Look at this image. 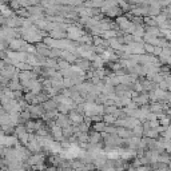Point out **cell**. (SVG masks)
Here are the masks:
<instances>
[{"label":"cell","mask_w":171,"mask_h":171,"mask_svg":"<svg viewBox=\"0 0 171 171\" xmlns=\"http://www.w3.org/2000/svg\"><path fill=\"white\" fill-rule=\"evenodd\" d=\"M146 50L150 51V52H154V48H153V47H150V46H146Z\"/></svg>","instance_id":"cell-2"},{"label":"cell","mask_w":171,"mask_h":171,"mask_svg":"<svg viewBox=\"0 0 171 171\" xmlns=\"http://www.w3.org/2000/svg\"><path fill=\"white\" fill-rule=\"evenodd\" d=\"M167 114H169V115L171 116V108H169V110H167Z\"/></svg>","instance_id":"cell-3"},{"label":"cell","mask_w":171,"mask_h":171,"mask_svg":"<svg viewBox=\"0 0 171 171\" xmlns=\"http://www.w3.org/2000/svg\"><path fill=\"white\" fill-rule=\"evenodd\" d=\"M99 139H100V136H99L98 134H96V135H92L91 142H92V143H95V142H99Z\"/></svg>","instance_id":"cell-1"}]
</instances>
